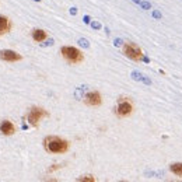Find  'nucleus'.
<instances>
[{"mask_svg": "<svg viewBox=\"0 0 182 182\" xmlns=\"http://www.w3.org/2000/svg\"><path fill=\"white\" fill-rule=\"evenodd\" d=\"M10 27H11V25H10V21H8L7 17L0 16V35H3V34L8 32Z\"/></svg>", "mask_w": 182, "mask_h": 182, "instance_id": "9d476101", "label": "nucleus"}, {"mask_svg": "<svg viewBox=\"0 0 182 182\" xmlns=\"http://www.w3.org/2000/svg\"><path fill=\"white\" fill-rule=\"evenodd\" d=\"M45 116H48V112L45 111V109L38 108V107H34V108H31V111L28 113L27 119H28V123H30L31 126L37 127L39 125V122L42 120V118H45Z\"/></svg>", "mask_w": 182, "mask_h": 182, "instance_id": "20e7f679", "label": "nucleus"}, {"mask_svg": "<svg viewBox=\"0 0 182 182\" xmlns=\"http://www.w3.org/2000/svg\"><path fill=\"white\" fill-rule=\"evenodd\" d=\"M0 59L4 60V62H18V60H21L23 57H21L20 53H17L14 51L4 49V51H0Z\"/></svg>", "mask_w": 182, "mask_h": 182, "instance_id": "0eeeda50", "label": "nucleus"}, {"mask_svg": "<svg viewBox=\"0 0 182 182\" xmlns=\"http://www.w3.org/2000/svg\"><path fill=\"white\" fill-rule=\"evenodd\" d=\"M44 146H45V150L49 151V153H53V154L66 153L69 149V143L64 139L57 137V136H48L44 140Z\"/></svg>", "mask_w": 182, "mask_h": 182, "instance_id": "f257e3e1", "label": "nucleus"}, {"mask_svg": "<svg viewBox=\"0 0 182 182\" xmlns=\"http://www.w3.org/2000/svg\"><path fill=\"white\" fill-rule=\"evenodd\" d=\"M170 170H171V172L175 174L176 176H182V163H175L172 165L170 167Z\"/></svg>", "mask_w": 182, "mask_h": 182, "instance_id": "9b49d317", "label": "nucleus"}, {"mask_svg": "<svg viewBox=\"0 0 182 182\" xmlns=\"http://www.w3.org/2000/svg\"><path fill=\"white\" fill-rule=\"evenodd\" d=\"M77 181H80V182H95V178L91 176V175H86V176H80Z\"/></svg>", "mask_w": 182, "mask_h": 182, "instance_id": "f8f14e48", "label": "nucleus"}, {"mask_svg": "<svg viewBox=\"0 0 182 182\" xmlns=\"http://www.w3.org/2000/svg\"><path fill=\"white\" fill-rule=\"evenodd\" d=\"M76 13H77V8H76V7H71L70 8V14H76Z\"/></svg>", "mask_w": 182, "mask_h": 182, "instance_id": "aec40b11", "label": "nucleus"}, {"mask_svg": "<svg viewBox=\"0 0 182 182\" xmlns=\"http://www.w3.org/2000/svg\"><path fill=\"white\" fill-rule=\"evenodd\" d=\"M48 37L46 31H44V30H34L32 31V39L35 41V42H42V41H45Z\"/></svg>", "mask_w": 182, "mask_h": 182, "instance_id": "1a4fd4ad", "label": "nucleus"}, {"mask_svg": "<svg viewBox=\"0 0 182 182\" xmlns=\"http://www.w3.org/2000/svg\"><path fill=\"white\" fill-rule=\"evenodd\" d=\"M91 27H93V28H97V30H98V28H101V24L100 23H91Z\"/></svg>", "mask_w": 182, "mask_h": 182, "instance_id": "6ab92c4d", "label": "nucleus"}, {"mask_svg": "<svg viewBox=\"0 0 182 182\" xmlns=\"http://www.w3.org/2000/svg\"><path fill=\"white\" fill-rule=\"evenodd\" d=\"M133 112V105L130 101H127L126 98H120L118 102V108H116V113L120 118H126Z\"/></svg>", "mask_w": 182, "mask_h": 182, "instance_id": "39448f33", "label": "nucleus"}, {"mask_svg": "<svg viewBox=\"0 0 182 182\" xmlns=\"http://www.w3.org/2000/svg\"><path fill=\"white\" fill-rule=\"evenodd\" d=\"M153 17H154L156 20H161V18H163V14L160 13L158 10H154V11H153Z\"/></svg>", "mask_w": 182, "mask_h": 182, "instance_id": "2eb2a0df", "label": "nucleus"}, {"mask_svg": "<svg viewBox=\"0 0 182 182\" xmlns=\"http://www.w3.org/2000/svg\"><path fill=\"white\" fill-rule=\"evenodd\" d=\"M84 23H86V24H88V23H90V17H88V16H86V17H84Z\"/></svg>", "mask_w": 182, "mask_h": 182, "instance_id": "412c9836", "label": "nucleus"}, {"mask_svg": "<svg viewBox=\"0 0 182 182\" xmlns=\"http://www.w3.org/2000/svg\"><path fill=\"white\" fill-rule=\"evenodd\" d=\"M132 77H133V80H137V81H142V79H143L142 73H139V71H133V73H132Z\"/></svg>", "mask_w": 182, "mask_h": 182, "instance_id": "ddd939ff", "label": "nucleus"}, {"mask_svg": "<svg viewBox=\"0 0 182 182\" xmlns=\"http://www.w3.org/2000/svg\"><path fill=\"white\" fill-rule=\"evenodd\" d=\"M0 132L4 136H11L14 135V132H16V126L10 120H3L0 123Z\"/></svg>", "mask_w": 182, "mask_h": 182, "instance_id": "6e6552de", "label": "nucleus"}, {"mask_svg": "<svg viewBox=\"0 0 182 182\" xmlns=\"http://www.w3.org/2000/svg\"><path fill=\"white\" fill-rule=\"evenodd\" d=\"M60 52H62V56H63L64 59L71 64L81 63V62L84 60L83 53L80 52L77 48H74V46H62Z\"/></svg>", "mask_w": 182, "mask_h": 182, "instance_id": "f03ea898", "label": "nucleus"}, {"mask_svg": "<svg viewBox=\"0 0 182 182\" xmlns=\"http://www.w3.org/2000/svg\"><path fill=\"white\" fill-rule=\"evenodd\" d=\"M140 6H142L143 10H150V8H151V4L149 3V1H142V3H140Z\"/></svg>", "mask_w": 182, "mask_h": 182, "instance_id": "4468645a", "label": "nucleus"}, {"mask_svg": "<svg viewBox=\"0 0 182 182\" xmlns=\"http://www.w3.org/2000/svg\"><path fill=\"white\" fill-rule=\"evenodd\" d=\"M79 44L81 45V46H86V48H88V41L87 39H84V38H81V39H79Z\"/></svg>", "mask_w": 182, "mask_h": 182, "instance_id": "dca6fc26", "label": "nucleus"}, {"mask_svg": "<svg viewBox=\"0 0 182 182\" xmlns=\"http://www.w3.org/2000/svg\"><path fill=\"white\" fill-rule=\"evenodd\" d=\"M142 81L144 83V84H147V86H150V84H151V80L149 79V77H143Z\"/></svg>", "mask_w": 182, "mask_h": 182, "instance_id": "f3484780", "label": "nucleus"}, {"mask_svg": "<svg viewBox=\"0 0 182 182\" xmlns=\"http://www.w3.org/2000/svg\"><path fill=\"white\" fill-rule=\"evenodd\" d=\"M123 55L126 56V57H129V59H132V60H135V62L142 60L143 56H144L142 49L137 46L136 44H132V42L123 45Z\"/></svg>", "mask_w": 182, "mask_h": 182, "instance_id": "7ed1b4c3", "label": "nucleus"}, {"mask_svg": "<svg viewBox=\"0 0 182 182\" xmlns=\"http://www.w3.org/2000/svg\"><path fill=\"white\" fill-rule=\"evenodd\" d=\"M132 1H133V3H136V4H140V3H142V0H132Z\"/></svg>", "mask_w": 182, "mask_h": 182, "instance_id": "5701e85b", "label": "nucleus"}, {"mask_svg": "<svg viewBox=\"0 0 182 182\" xmlns=\"http://www.w3.org/2000/svg\"><path fill=\"white\" fill-rule=\"evenodd\" d=\"M84 101H86V104L90 105V107H100V105L102 104V98H101V94H100L98 91H90V93L86 95Z\"/></svg>", "mask_w": 182, "mask_h": 182, "instance_id": "423d86ee", "label": "nucleus"}, {"mask_svg": "<svg viewBox=\"0 0 182 182\" xmlns=\"http://www.w3.org/2000/svg\"><path fill=\"white\" fill-rule=\"evenodd\" d=\"M120 44H122V41H120V39H116V41H115V45H116V46H118V45H120Z\"/></svg>", "mask_w": 182, "mask_h": 182, "instance_id": "4be33fe9", "label": "nucleus"}, {"mask_svg": "<svg viewBox=\"0 0 182 182\" xmlns=\"http://www.w3.org/2000/svg\"><path fill=\"white\" fill-rule=\"evenodd\" d=\"M60 167L62 165H59V164H56L55 167H51V168H49V172H53V171H56V170H59Z\"/></svg>", "mask_w": 182, "mask_h": 182, "instance_id": "a211bd4d", "label": "nucleus"}]
</instances>
